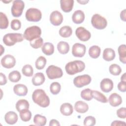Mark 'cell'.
<instances>
[{
  "label": "cell",
  "mask_w": 126,
  "mask_h": 126,
  "mask_svg": "<svg viewBox=\"0 0 126 126\" xmlns=\"http://www.w3.org/2000/svg\"><path fill=\"white\" fill-rule=\"evenodd\" d=\"M32 99L34 103L41 107H47L50 104L49 96L42 89L34 90L32 94Z\"/></svg>",
  "instance_id": "1"
},
{
  "label": "cell",
  "mask_w": 126,
  "mask_h": 126,
  "mask_svg": "<svg viewBox=\"0 0 126 126\" xmlns=\"http://www.w3.org/2000/svg\"><path fill=\"white\" fill-rule=\"evenodd\" d=\"M85 68V63L80 60H75L69 62L65 65V69L69 75H74L77 73L81 72Z\"/></svg>",
  "instance_id": "2"
},
{
  "label": "cell",
  "mask_w": 126,
  "mask_h": 126,
  "mask_svg": "<svg viewBox=\"0 0 126 126\" xmlns=\"http://www.w3.org/2000/svg\"><path fill=\"white\" fill-rule=\"evenodd\" d=\"M41 34V29L37 26H33L27 28L24 33L23 37L30 41L40 37Z\"/></svg>",
  "instance_id": "3"
},
{
  "label": "cell",
  "mask_w": 126,
  "mask_h": 126,
  "mask_svg": "<svg viewBox=\"0 0 126 126\" xmlns=\"http://www.w3.org/2000/svg\"><path fill=\"white\" fill-rule=\"evenodd\" d=\"M24 40L23 35L20 33H8L3 37V42L8 46L14 45L17 42H22Z\"/></svg>",
  "instance_id": "4"
},
{
  "label": "cell",
  "mask_w": 126,
  "mask_h": 126,
  "mask_svg": "<svg viewBox=\"0 0 126 126\" xmlns=\"http://www.w3.org/2000/svg\"><path fill=\"white\" fill-rule=\"evenodd\" d=\"M91 24L94 28L102 30L106 27L107 22L104 17L98 14H95L92 17Z\"/></svg>",
  "instance_id": "5"
},
{
  "label": "cell",
  "mask_w": 126,
  "mask_h": 126,
  "mask_svg": "<svg viewBox=\"0 0 126 126\" xmlns=\"http://www.w3.org/2000/svg\"><path fill=\"white\" fill-rule=\"evenodd\" d=\"M26 19L31 22H38L42 18V13L40 10L35 8H30L26 12Z\"/></svg>",
  "instance_id": "6"
},
{
  "label": "cell",
  "mask_w": 126,
  "mask_h": 126,
  "mask_svg": "<svg viewBox=\"0 0 126 126\" xmlns=\"http://www.w3.org/2000/svg\"><path fill=\"white\" fill-rule=\"evenodd\" d=\"M46 73L50 79H55L62 77L63 72L62 69L54 65H49L46 70Z\"/></svg>",
  "instance_id": "7"
},
{
  "label": "cell",
  "mask_w": 126,
  "mask_h": 126,
  "mask_svg": "<svg viewBox=\"0 0 126 126\" xmlns=\"http://www.w3.org/2000/svg\"><path fill=\"white\" fill-rule=\"evenodd\" d=\"M25 4L23 0H16L13 1V4L11 7V14L13 17H19L22 13L24 8Z\"/></svg>",
  "instance_id": "8"
},
{
  "label": "cell",
  "mask_w": 126,
  "mask_h": 126,
  "mask_svg": "<svg viewBox=\"0 0 126 126\" xmlns=\"http://www.w3.org/2000/svg\"><path fill=\"white\" fill-rule=\"evenodd\" d=\"M91 80V77L89 75L84 74L76 76L73 80V84L77 88H82L89 85Z\"/></svg>",
  "instance_id": "9"
},
{
  "label": "cell",
  "mask_w": 126,
  "mask_h": 126,
  "mask_svg": "<svg viewBox=\"0 0 126 126\" xmlns=\"http://www.w3.org/2000/svg\"><path fill=\"white\" fill-rule=\"evenodd\" d=\"M75 34L77 38L82 41H86L91 37L90 32L83 27H80L76 29Z\"/></svg>",
  "instance_id": "10"
},
{
  "label": "cell",
  "mask_w": 126,
  "mask_h": 126,
  "mask_svg": "<svg viewBox=\"0 0 126 126\" xmlns=\"http://www.w3.org/2000/svg\"><path fill=\"white\" fill-rule=\"evenodd\" d=\"M0 63L3 67L6 68H11L15 66L16 59L12 55L7 54L2 58Z\"/></svg>",
  "instance_id": "11"
},
{
  "label": "cell",
  "mask_w": 126,
  "mask_h": 126,
  "mask_svg": "<svg viewBox=\"0 0 126 126\" xmlns=\"http://www.w3.org/2000/svg\"><path fill=\"white\" fill-rule=\"evenodd\" d=\"M86 47L85 45L79 43H75L72 48V54L76 57H82L86 53Z\"/></svg>",
  "instance_id": "12"
},
{
  "label": "cell",
  "mask_w": 126,
  "mask_h": 126,
  "mask_svg": "<svg viewBox=\"0 0 126 126\" xmlns=\"http://www.w3.org/2000/svg\"><path fill=\"white\" fill-rule=\"evenodd\" d=\"M50 21L51 23L54 26H59L63 21V16L59 11H53L50 14Z\"/></svg>",
  "instance_id": "13"
},
{
  "label": "cell",
  "mask_w": 126,
  "mask_h": 126,
  "mask_svg": "<svg viewBox=\"0 0 126 126\" xmlns=\"http://www.w3.org/2000/svg\"><path fill=\"white\" fill-rule=\"evenodd\" d=\"M100 87L103 92L109 93L113 88V82L109 78H104L100 83Z\"/></svg>",
  "instance_id": "14"
},
{
  "label": "cell",
  "mask_w": 126,
  "mask_h": 126,
  "mask_svg": "<svg viewBox=\"0 0 126 126\" xmlns=\"http://www.w3.org/2000/svg\"><path fill=\"white\" fill-rule=\"evenodd\" d=\"M13 91L16 95L20 96H23L26 95L28 93V90L26 85L22 84H18L14 86Z\"/></svg>",
  "instance_id": "15"
},
{
  "label": "cell",
  "mask_w": 126,
  "mask_h": 126,
  "mask_svg": "<svg viewBox=\"0 0 126 126\" xmlns=\"http://www.w3.org/2000/svg\"><path fill=\"white\" fill-rule=\"evenodd\" d=\"M108 101L112 106L117 107L122 103V98L119 94L117 93H112L109 96Z\"/></svg>",
  "instance_id": "16"
},
{
  "label": "cell",
  "mask_w": 126,
  "mask_h": 126,
  "mask_svg": "<svg viewBox=\"0 0 126 126\" xmlns=\"http://www.w3.org/2000/svg\"><path fill=\"white\" fill-rule=\"evenodd\" d=\"M18 117L17 114L13 111H9L7 112L4 116L5 122L9 125H14L18 121Z\"/></svg>",
  "instance_id": "17"
},
{
  "label": "cell",
  "mask_w": 126,
  "mask_h": 126,
  "mask_svg": "<svg viewBox=\"0 0 126 126\" xmlns=\"http://www.w3.org/2000/svg\"><path fill=\"white\" fill-rule=\"evenodd\" d=\"M61 7L62 10L64 12H70L73 7V0H61Z\"/></svg>",
  "instance_id": "18"
},
{
  "label": "cell",
  "mask_w": 126,
  "mask_h": 126,
  "mask_svg": "<svg viewBox=\"0 0 126 126\" xmlns=\"http://www.w3.org/2000/svg\"><path fill=\"white\" fill-rule=\"evenodd\" d=\"M85 19V14L83 11L81 10H77L75 11L72 14V21L76 24L82 23Z\"/></svg>",
  "instance_id": "19"
},
{
  "label": "cell",
  "mask_w": 126,
  "mask_h": 126,
  "mask_svg": "<svg viewBox=\"0 0 126 126\" xmlns=\"http://www.w3.org/2000/svg\"><path fill=\"white\" fill-rule=\"evenodd\" d=\"M75 110L80 113H86L89 109L88 104L83 101L79 100L75 102L74 104Z\"/></svg>",
  "instance_id": "20"
},
{
  "label": "cell",
  "mask_w": 126,
  "mask_h": 126,
  "mask_svg": "<svg viewBox=\"0 0 126 126\" xmlns=\"http://www.w3.org/2000/svg\"><path fill=\"white\" fill-rule=\"evenodd\" d=\"M60 112L64 116L71 115L73 112L72 105L69 103L62 104L60 107Z\"/></svg>",
  "instance_id": "21"
},
{
  "label": "cell",
  "mask_w": 126,
  "mask_h": 126,
  "mask_svg": "<svg viewBox=\"0 0 126 126\" xmlns=\"http://www.w3.org/2000/svg\"><path fill=\"white\" fill-rule=\"evenodd\" d=\"M45 80L44 75L42 72H37L35 74L32 78V83L33 85L37 86L43 84Z\"/></svg>",
  "instance_id": "22"
},
{
  "label": "cell",
  "mask_w": 126,
  "mask_h": 126,
  "mask_svg": "<svg viewBox=\"0 0 126 126\" xmlns=\"http://www.w3.org/2000/svg\"><path fill=\"white\" fill-rule=\"evenodd\" d=\"M116 54L114 50L110 48H105L103 52V59L106 61L109 62L113 60L115 58Z\"/></svg>",
  "instance_id": "23"
},
{
  "label": "cell",
  "mask_w": 126,
  "mask_h": 126,
  "mask_svg": "<svg viewBox=\"0 0 126 126\" xmlns=\"http://www.w3.org/2000/svg\"><path fill=\"white\" fill-rule=\"evenodd\" d=\"M41 50L42 52L47 56H50L53 54L54 52V46L50 42L44 43L42 47Z\"/></svg>",
  "instance_id": "24"
},
{
  "label": "cell",
  "mask_w": 126,
  "mask_h": 126,
  "mask_svg": "<svg viewBox=\"0 0 126 126\" xmlns=\"http://www.w3.org/2000/svg\"><path fill=\"white\" fill-rule=\"evenodd\" d=\"M57 49L61 54H66L69 50V45L67 42L61 41L58 43Z\"/></svg>",
  "instance_id": "25"
},
{
  "label": "cell",
  "mask_w": 126,
  "mask_h": 126,
  "mask_svg": "<svg viewBox=\"0 0 126 126\" xmlns=\"http://www.w3.org/2000/svg\"><path fill=\"white\" fill-rule=\"evenodd\" d=\"M100 52L101 49L98 46L93 45L89 48V54L91 58L96 59L100 56Z\"/></svg>",
  "instance_id": "26"
},
{
  "label": "cell",
  "mask_w": 126,
  "mask_h": 126,
  "mask_svg": "<svg viewBox=\"0 0 126 126\" xmlns=\"http://www.w3.org/2000/svg\"><path fill=\"white\" fill-rule=\"evenodd\" d=\"M118 51L119 55V59L121 62L126 63V46L125 44H122L118 47Z\"/></svg>",
  "instance_id": "27"
},
{
  "label": "cell",
  "mask_w": 126,
  "mask_h": 126,
  "mask_svg": "<svg viewBox=\"0 0 126 126\" xmlns=\"http://www.w3.org/2000/svg\"><path fill=\"white\" fill-rule=\"evenodd\" d=\"M29 102L24 99L19 100L16 103V108L19 112L23 110L29 109Z\"/></svg>",
  "instance_id": "28"
},
{
  "label": "cell",
  "mask_w": 126,
  "mask_h": 126,
  "mask_svg": "<svg viewBox=\"0 0 126 126\" xmlns=\"http://www.w3.org/2000/svg\"><path fill=\"white\" fill-rule=\"evenodd\" d=\"M72 33V30L70 26H64L62 27L59 30L60 35L64 38L68 37Z\"/></svg>",
  "instance_id": "29"
},
{
  "label": "cell",
  "mask_w": 126,
  "mask_h": 126,
  "mask_svg": "<svg viewBox=\"0 0 126 126\" xmlns=\"http://www.w3.org/2000/svg\"><path fill=\"white\" fill-rule=\"evenodd\" d=\"M92 94L93 97L97 100L98 101H100L102 103H107L108 100L106 97L101 93L95 90H92Z\"/></svg>",
  "instance_id": "30"
},
{
  "label": "cell",
  "mask_w": 126,
  "mask_h": 126,
  "mask_svg": "<svg viewBox=\"0 0 126 126\" xmlns=\"http://www.w3.org/2000/svg\"><path fill=\"white\" fill-rule=\"evenodd\" d=\"M47 119L44 116L39 114H36L34 116L33 122L35 125L38 126H43L46 124Z\"/></svg>",
  "instance_id": "31"
},
{
  "label": "cell",
  "mask_w": 126,
  "mask_h": 126,
  "mask_svg": "<svg viewBox=\"0 0 126 126\" xmlns=\"http://www.w3.org/2000/svg\"><path fill=\"white\" fill-rule=\"evenodd\" d=\"M20 117L22 121L24 122L29 121L32 118V113L29 109L21 110L19 112Z\"/></svg>",
  "instance_id": "32"
},
{
  "label": "cell",
  "mask_w": 126,
  "mask_h": 126,
  "mask_svg": "<svg viewBox=\"0 0 126 126\" xmlns=\"http://www.w3.org/2000/svg\"><path fill=\"white\" fill-rule=\"evenodd\" d=\"M21 74L17 70H13L8 75V79L12 82H17L21 79Z\"/></svg>",
  "instance_id": "33"
},
{
  "label": "cell",
  "mask_w": 126,
  "mask_h": 126,
  "mask_svg": "<svg viewBox=\"0 0 126 126\" xmlns=\"http://www.w3.org/2000/svg\"><path fill=\"white\" fill-rule=\"evenodd\" d=\"M8 20L6 15L1 12L0 13V28L1 29H6L8 26Z\"/></svg>",
  "instance_id": "34"
},
{
  "label": "cell",
  "mask_w": 126,
  "mask_h": 126,
  "mask_svg": "<svg viewBox=\"0 0 126 126\" xmlns=\"http://www.w3.org/2000/svg\"><path fill=\"white\" fill-rule=\"evenodd\" d=\"M46 63V58L43 56H40L36 59L35 63V66L37 69L40 70L42 69L45 67Z\"/></svg>",
  "instance_id": "35"
},
{
  "label": "cell",
  "mask_w": 126,
  "mask_h": 126,
  "mask_svg": "<svg viewBox=\"0 0 126 126\" xmlns=\"http://www.w3.org/2000/svg\"><path fill=\"white\" fill-rule=\"evenodd\" d=\"M92 91V90L89 88L85 89L82 90L81 92V97L87 101H90L92 100L93 98Z\"/></svg>",
  "instance_id": "36"
},
{
  "label": "cell",
  "mask_w": 126,
  "mask_h": 126,
  "mask_svg": "<svg viewBox=\"0 0 126 126\" xmlns=\"http://www.w3.org/2000/svg\"><path fill=\"white\" fill-rule=\"evenodd\" d=\"M61 89V86L60 84L57 82H54L51 84L50 86V92L54 95L59 94Z\"/></svg>",
  "instance_id": "37"
},
{
  "label": "cell",
  "mask_w": 126,
  "mask_h": 126,
  "mask_svg": "<svg viewBox=\"0 0 126 126\" xmlns=\"http://www.w3.org/2000/svg\"><path fill=\"white\" fill-rule=\"evenodd\" d=\"M109 72L110 73L115 76L119 75L122 71V69L120 65L117 64H112L109 66Z\"/></svg>",
  "instance_id": "38"
},
{
  "label": "cell",
  "mask_w": 126,
  "mask_h": 126,
  "mask_svg": "<svg viewBox=\"0 0 126 126\" xmlns=\"http://www.w3.org/2000/svg\"><path fill=\"white\" fill-rule=\"evenodd\" d=\"M22 72L24 75L27 77H31L33 75V69L30 64H26L23 67Z\"/></svg>",
  "instance_id": "39"
},
{
  "label": "cell",
  "mask_w": 126,
  "mask_h": 126,
  "mask_svg": "<svg viewBox=\"0 0 126 126\" xmlns=\"http://www.w3.org/2000/svg\"><path fill=\"white\" fill-rule=\"evenodd\" d=\"M43 40L42 38L40 37L30 41V45L32 46V47L34 49H38L41 47L43 45Z\"/></svg>",
  "instance_id": "40"
},
{
  "label": "cell",
  "mask_w": 126,
  "mask_h": 126,
  "mask_svg": "<svg viewBox=\"0 0 126 126\" xmlns=\"http://www.w3.org/2000/svg\"><path fill=\"white\" fill-rule=\"evenodd\" d=\"M95 118L92 116L86 117L84 120V125L85 126H93L95 124Z\"/></svg>",
  "instance_id": "41"
},
{
  "label": "cell",
  "mask_w": 126,
  "mask_h": 126,
  "mask_svg": "<svg viewBox=\"0 0 126 126\" xmlns=\"http://www.w3.org/2000/svg\"><path fill=\"white\" fill-rule=\"evenodd\" d=\"M21 27V21L18 19H13L11 22V28L12 30L17 31L19 30Z\"/></svg>",
  "instance_id": "42"
},
{
  "label": "cell",
  "mask_w": 126,
  "mask_h": 126,
  "mask_svg": "<svg viewBox=\"0 0 126 126\" xmlns=\"http://www.w3.org/2000/svg\"><path fill=\"white\" fill-rule=\"evenodd\" d=\"M117 116L121 119H125L126 117V108L125 107H121L117 111Z\"/></svg>",
  "instance_id": "43"
},
{
  "label": "cell",
  "mask_w": 126,
  "mask_h": 126,
  "mask_svg": "<svg viewBox=\"0 0 126 126\" xmlns=\"http://www.w3.org/2000/svg\"><path fill=\"white\" fill-rule=\"evenodd\" d=\"M118 90L122 92H125L126 91V81H121L117 86Z\"/></svg>",
  "instance_id": "44"
},
{
  "label": "cell",
  "mask_w": 126,
  "mask_h": 126,
  "mask_svg": "<svg viewBox=\"0 0 126 126\" xmlns=\"http://www.w3.org/2000/svg\"><path fill=\"white\" fill-rule=\"evenodd\" d=\"M0 85H3L6 84L7 83V79L5 75L2 73H0Z\"/></svg>",
  "instance_id": "45"
},
{
  "label": "cell",
  "mask_w": 126,
  "mask_h": 126,
  "mask_svg": "<svg viewBox=\"0 0 126 126\" xmlns=\"http://www.w3.org/2000/svg\"><path fill=\"white\" fill-rule=\"evenodd\" d=\"M126 124L125 122H122L121 121H114L111 124V126H126Z\"/></svg>",
  "instance_id": "46"
},
{
  "label": "cell",
  "mask_w": 126,
  "mask_h": 126,
  "mask_svg": "<svg viewBox=\"0 0 126 126\" xmlns=\"http://www.w3.org/2000/svg\"><path fill=\"white\" fill-rule=\"evenodd\" d=\"M49 126H60V124L57 120L55 119H52L50 121Z\"/></svg>",
  "instance_id": "47"
},
{
  "label": "cell",
  "mask_w": 126,
  "mask_h": 126,
  "mask_svg": "<svg viewBox=\"0 0 126 126\" xmlns=\"http://www.w3.org/2000/svg\"><path fill=\"white\" fill-rule=\"evenodd\" d=\"M120 17H121V19H122V20H123L125 22L126 21V9H124L121 11V12L120 13Z\"/></svg>",
  "instance_id": "48"
},
{
  "label": "cell",
  "mask_w": 126,
  "mask_h": 126,
  "mask_svg": "<svg viewBox=\"0 0 126 126\" xmlns=\"http://www.w3.org/2000/svg\"><path fill=\"white\" fill-rule=\"evenodd\" d=\"M126 73H124L123 75L121 76V81H126Z\"/></svg>",
  "instance_id": "49"
},
{
  "label": "cell",
  "mask_w": 126,
  "mask_h": 126,
  "mask_svg": "<svg viewBox=\"0 0 126 126\" xmlns=\"http://www.w3.org/2000/svg\"><path fill=\"white\" fill-rule=\"evenodd\" d=\"M78 2L80 3L81 4H85L86 3H87L89 0H77Z\"/></svg>",
  "instance_id": "50"
}]
</instances>
